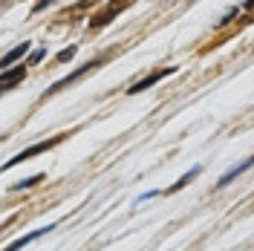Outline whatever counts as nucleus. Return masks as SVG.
<instances>
[{"instance_id": "f257e3e1", "label": "nucleus", "mask_w": 254, "mask_h": 251, "mask_svg": "<svg viewBox=\"0 0 254 251\" xmlns=\"http://www.w3.org/2000/svg\"><path fill=\"white\" fill-rule=\"evenodd\" d=\"M55 141H58V139H49V141H44V144H35V147H29V150H23V153H20V156H15V159H12V162H6V165H3V168H12V165H17V162H26V159L38 156V153H41V150H47V147H52V144H55Z\"/></svg>"}, {"instance_id": "f03ea898", "label": "nucleus", "mask_w": 254, "mask_h": 251, "mask_svg": "<svg viewBox=\"0 0 254 251\" xmlns=\"http://www.w3.org/2000/svg\"><path fill=\"white\" fill-rule=\"evenodd\" d=\"M52 228H55V225H49V228H38V231H32V234H26V237H20V240H15L9 249H3V251H20V249H26L29 243H35L38 237H44L47 231H52Z\"/></svg>"}, {"instance_id": "7ed1b4c3", "label": "nucleus", "mask_w": 254, "mask_h": 251, "mask_svg": "<svg viewBox=\"0 0 254 251\" xmlns=\"http://www.w3.org/2000/svg\"><path fill=\"white\" fill-rule=\"evenodd\" d=\"M26 75V66H17L12 72H6V75H0V90H9V87H15L17 81Z\"/></svg>"}, {"instance_id": "20e7f679", "label": "nucleus", "mask_w": 254, "mask_h": 251, "mask_svg": "<svg viewBox=\"0 0 254 251\" xmlns=\"http://www.w3.org/2000/svg\"><path fill=\"white\" fill-rule=\"evenodd\" d=\"M249 165H252V159H246V162H240L237 168H231V171H228V173H225V176L220 179V182H217V188H225V185H228V182H231L234 176H240L243 171H249Z\"/></svg>"}, {"instance_id": "39448f33", "label": "nucleus", "mask_w": 254, "mask_h": 251, "mask_svg": "<svg viewBox=\"0 0 254 251\" xmlns=\"http://www.w3.org/2000/svg\"><path fill=\"white\" fill-rule=\"evenodd\" d=\"M171 72H174V69H159L156 75H150V78H144L142 84H136V87H133L130 93H142V90H147V87H153V84H156L159 78H165V75H171Z\"/></svg>"}, {"instance_id": "423d86ee", "label": "nucleus", "mask_w": 254, "mask_h": 251, "mask_svg": "<svg viewBox=\"0 0 254 251\" xmlns=\"http://www.w3.org/2000/svg\"><path fill=\"white\" fill-rule=\"evenodd\" d=\"M26 49H29V44H17V47L12 49V52H9V55L3 58V61H0V69H3V66H9V63H12V61H17V58H20V55H23Z\"/></svg>"}, {"instance_id": "0eeeda50", "label": "nucleus", "mask_w": 254, "mask_h": 251, "mask_svg": "<svg viewBox=\"0 0 254 251\" xmlns=\"http://www.w3.org/2000/svg\"><path fill=\"white\" fill-rule=\"evenodd\" d=\"M196 173H199V168H193V171H190L188 176H182V179H179V182H176V185H174L171 190H179V188H185V185H188V182L193 179V176H196Z\"/></svg>"}, {"instance_id": "6e6552de", "label": "nucleus", "mask_w": 254, "mask_h": 251, "mask_svg": "<svg viewBox=\"0 0 254 251\" xmlns=\"http://www.w3.org/2000/svg\"><path fill=\"white\" fill-rule=\"evenodd\" d=\"M41 179H44V176H41V173H38V176H32V179H23V182H17L15 188H32V185H38V182H41Z\"/></svg>"}, {"instance_id": "1a4fd4ad", "label": "nucleus", "mask_w": 254, "mask_h": 251, "mask_svg": "<svg viewBox=\"0 0 254 251\" xmlns=\"http://www.w3.org/2000/svg\"><path fill=\"white\" fill-rule=\"evenodd\" d=\"M72 55H75V47H72V49H64V52H61V55H58V58H61V61H69Z\"/></svg>"}, {"instance_id": "9d476101", "label": "nucleus", "mask_w": 254, "mask_h": 251, "mask_svg": "<svg viewBox=\"0 0 254 251\" xmlns=\"http://www.w3.org/2000/svg\"><path fill=\"white\" fill-rule=\"evenodd\" d=\"M49 3H52V0H38V3H35V9H38V12H41V9H47Z\"/></svg>"}]
</instances>
